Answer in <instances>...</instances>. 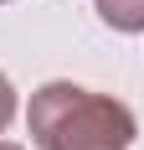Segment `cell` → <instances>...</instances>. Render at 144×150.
Masks as SVG:
<instances>
[{
  "label": "cell",
  "instance_id": "cell-2",
  "mask_svg": "<svg viewBox=\"0 0 144 150\" xmlns=\"http://www.w3.org/2000/svg\"><path fill=\"white\" fill-rule=\"evenodd\" d=\"M113 31H144V0H93Z\"/></svg>",
  "mask_w": 144,
  "mask_h": 150
},
{
  "label": "cell",
  "instance_id": "cell-4",
  "mask_svg": "<svg viewBox=\"0 0 144 150\" xmlns=\"http://www.w3.org/2000/svg\"><path fill=\"white\" fill-rule=\"evenodd\" d=\"M0 150H21V145H10V140H0Z\"/></svg>",
  "mask_w": 144,
  "mask_h": 150
},
{
  "label": "cell",
  "instance_id": "cell-1",
  "mask_svg": "<svg viewBox=\"0 0 144 150\" xmlns=\"http://www.w3.org/2000/svg\"><path fill=\"white\" fill-rule=\"evenodd\" d=\"M26 129L36 150H129L139 124L118 98L77 83H46L31 93Z\"/></svg>",
  "mask_w": 144,
  "mask_h": 150
},
{
  "label": "cell",
  "instance_id": "cell-3",
  "mask_svg": "<svg viewBox=\"0 0 144 150\" xmlns=\"http://www.w3.org/2000/svg\"><path fill=\"white\" fill-rule=\"evenodd\" d=\"M10 119H15V88H10V78L0 73V135H5Z\"/></svg>",
  "mask_w": 144,
  "mask_h": 150
}]
</instances>
